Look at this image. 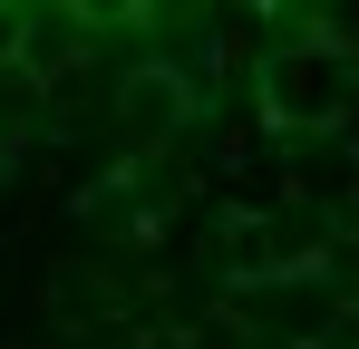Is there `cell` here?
I'll return each mask as SVG.
<instances>
[{"mask_svg": "<svg viewBox=\"0 0 359 349\" xmlns=\"http://www.w3.org/2000/svg\"><path fill=\"white\" fill-rule=\"evenodd\" d=\"M350 88H359V58L330 39H311V49H282L272 58V78H262V97H272V126H292V136H311V126H330V116L350 107Z\"/></svg>", "mask_w": 359, "mask_h": 349, "instance_id": "obj_1", "label": "cell"}, {"mask_svg": "<svg viewBox=\"0 0 359 349\" xmlns=\"http://www.w3.org/2000/svg\"><path fill=\"white\" fill-rule=\"evenodd\" d=\"M311 291H320L330 310H359V233H330V242H320V262H311Z\"/></svg>", "mask_w": 359, "mask_h": 349, "instance_id": "obj_2", "label": "cell"}, {"mask_svg": "<svg viewBox=\"0 0 359 349\" xmlns=\"http://www.w3.org/2000/svg\"><path fill=\"white\" fill-rule=\"evenodd\" d=\"M175 116H184V88H175V78H156V68H146V78L126 88V126H136V136H165Z\"/></svg>", "mask_w": 359, "mask_h": 349, "instance_id": "obj_3", "label": "cell"}]
</instances>
